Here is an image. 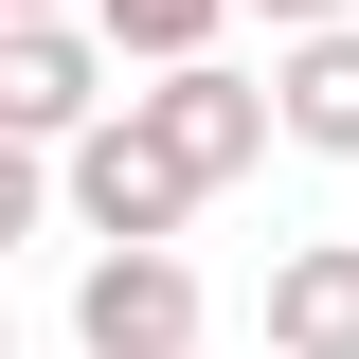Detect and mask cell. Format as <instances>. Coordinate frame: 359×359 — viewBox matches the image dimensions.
<instances>
[{
  "mask_svg": "<svg viewBox=\"0 0 359 359\" xmlns=\"http://www.w3.org/2000/svg\"><path fill=\"white\" fill-rule=\"evenodd\" d=\"M269 359H359V233H306L269 269Z\"/></svg>",
  "mask_w": 359,
  "mask_h": 359,
  "instance_id": "cell-6",
  "label": "cell"
},
{
  "mask_svg": "<svg viewBox=\"0 0 359 359\" xmlns=\"http://www.w3.org/2000/svg\"><path fill=\"white\" fill-rule=\"evenodd\" d=\"M90 108H108V54H90V18H0V144H72Z\"/></svg>",
  "mask_w": 359,
  "mask_h": 359,
  "instance_id": "cell-4",
  "label": "cell"
},
{
  "mask_svg": "<svg viewBox=\"0 0 359 359\" xmlns=\"http://www.w3.org/2000/svg\"><path fill=\"white\" fill-rule=\"evenodd\" d=\"M0 18H72V0H0Z\"/></svg>",
  "mask_w": 359,
  "mask_h": 359,
  "instance_id": "cell-10",
  "label": "cell"
},
{
  "mask_svg": "<svg viewBox=\"0 0 359 359\" xmlns=\"http://www.w3.org/2000/svg\"><path fill=\"white\" fill-rule=\"evenodd\" d=\"M36 216H54V162H36V144H0V252H18Z\"/></svg>",
  "mask_w": 359,
  "mask_h": 359,
  "instance_id": "cell-8",
  "label": "cell"
},
{
  "mask_svg": "<svg viewBox=\"0 0 359 359\" xmlns=\"http://www.w3.org/2000/svg\"><path fill=\"white\" fill-rule=\"evenodd\" d=\"M198 323H216V306H198L180 252H90L72 269V341L90 359H198Z\"/></svg>",
  "mask_w": 359,
  "mask_h": 359,
  "instance_id": "cell-3",
  "label": "cell"
},
{
  "mask_svg": "<svg viewBox=\"0 0 359 359\" xmlns=\"http://www.w3.org/2000/svg\"><path fill=\"white\" fill-rule=\"evenodd\" d=\"M0 359H18V306H0Z\"/></svg>",
  "mask_w": 359,
  "mask_h": 359,
  "instance_id": "cell-11",
  "label": "cell"
},
{
  "mask_svg": "<svg viewBox=\"0 0 359 359\" xmlns=\"http://www.w3.org/2000/svg\"><path fill=\"white\" fill-rule=\"evenodd\" d=\"M252 18H269V54H287V36H341L359 0H252Z\"/></svg>",
  "mask_w": 359,
  "mask_h": 359,
  "instance_id": "cell-9",
  "label": "cell"
},
{
  "mask_svg": "<svg viewBox=\"0 0 359 359\" xmlns=\"http://www.w3.org/2000/svg\"><path fill=\"white\" fill-rule=\"evenodd\" d=\"M54 198L90 216V252H180V216H198V198H180V180L126 144V108H90V126L54 144Z\"/></svg>",
  "mask_w": 359,
  "mask_h": 359,
  "instance_id": "cell-2",
  "label": "cell"
},
{
  "mask_svg": "<svg viewBox=\"0 0 359 359\" xmlns=\"http://www.w3.org/2000/svg\"><path fill=\"white\" fill-rule=\"evenodd\" d=\"M108 108H126V144L180 180V198H216V180H252V162H269V72H216V54H180V72L108 90Z\"/></svg>",
  "mask_w": 359,
  "mask_h": 359,
  "instance_id": "cell-1",
  "label": "cell"
},
{
  "mask_svg": "<svg viewBox=\"0 0 359 359\" xmlns=\"http://www.w3.org/2000/svg\"><path fill=\"white\" fill-rule=\"evenodd\" d=\"M233 0H90V54H144V72H180V54H216Z\"/></svg>",
  "mask_w": 359,
  "mask_h": 359,
  "instance_id": "cell-7",
  "label": "cell"
},
{
  "mask_svg": "<svg viewBox=\"0 0 359 359\" xmlns=\"http://www.w3.org/2000/svg\"><path fill=\"white\" fill-rule=\"evenodd\" d=\"M269 144H306V162H359V18L269 54Z\"/></svg>",
  "mask_w": 359,
  "mask_h": 359,
  "instance_id": "cell-5",
  "label": "cell"
}]
</instances>
